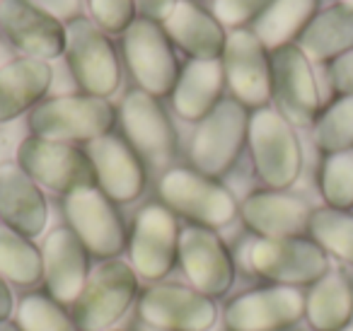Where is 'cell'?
<instances>
[{
  "label": "cell",
  "instance_id": "obj_40",
  "mask_svg": "<svg viewBox=\"0 0 353 331\" xmlns=\"http://www.w3.org/2000/svg\"><path fill=\"white\" fill-rule=\"evenodd\" d=\"M0 331H17L12 324H6V321H0Z\"/></svg>",
  "mask_w": 353,
  "mask_h": 331
},
{
  "label": "cell",
  "instance_id": "obj_27",
  "mask_svg": "<svg viewBox=\"0 0 353 331\" xmlns=\"http://www.w3.org/2000/svg\"><path fill=\"white\" fill-rule=\"evenodd\" d=\"M305 317L314 331H341L353 317V285L343 273H324L305 297Z\"/></svg>",
  "mask_w": 353,
  "mask_h": 331
},
{
  "label": "cell",
  "instance_id": "obj_13",
  "mask_svg": "<svg viewBox=\"0 0 353 331\" xmlns=\"http://www.w3.org/2000/svg\"><path fill=\"white\" fill-rule=\"evenodd\" d=\"M305 314V295L290 285L261 288L235 297L225 321L232 331H279Z\"/></svg>",
  "mask_w": 353,
  "mask_h": 331
},
{
  "label": "cell",
  "instance_id": "obj_16",
  "mask_svg": "<svg viewBox=\"0 0 353 331\" xmlns=\"http://www.w3.org/2000/svg\"><path fill=\"white\" fill-rule=\"evenodd\" d=\"M141 314L167 331H206L216 321V305L203 292L182 285H157L141 300Z\"/></svg>",
  "mask_w": 353,
  "mask_h": 331
},
{
  "label": "cell",
  "instance_id": "obj_18",
  "mask_svg": "<svg viewBox=\"0 0 353 331\" xmlns=\"http://www.w3.org/2000/svg\"><path fill=\"white\" fill-rule=\"evenodd\" d=\"M88 157L102 191L112 201H133L143 191L145 174L131 146L117 136H102L90 143Z\"/></svg>",
  "mask_w": 353,
  "mask_h": 331
},
{
  "label": "cell",
  "instance_id": "obj_15",
  "mask_svg": "<svg viewBox=\"0 0 353 331\" xmlns=\"http://www.w3.org/2000/svg\"><path fill=\"white\" fill-rule=\"evenodd\" d=\"M121 121L131 148L155 167H165L176 148V136L165 109L143 90H133L121 104Z\"/></svg>",
  "mask_w": 353,
  "mask_h": 331
},
{
  "label": "cell",
  "instance_id": "obj_28",
  "mask_svg": "<svg viewBox=\"0 0 353 331\" xmlns=\"http://www.w3.org/2000/svg\"><path fill=\"white\" fill-rule=\"evenodd\" d=\"M319 0H271L254 20V34L264 49H283L298 39L317 15Z\"/></svg>",
  "mask_w": 353,
  "mask_h": 331
},
{
  "label": "cell",
  "instance_id": "obj_3",
  "mask_svg": "<svg viewBox=\"0 0 353 331\" xmlns=\"http://www.w3.org/2000/svg\"><path fill=\"white\" fill-rule=\"evenodd\" d=\"M250 133V117L245 104L223 99L196 128L192 141V162L203 177H221L237 160Z\"/></svg>",
  "mask_w": 353,
  "mask_h": 331
},
{
  "label": "cell",
  "instance_id": "obj_25",
  "mask_svg": "<svg viewBox=\"0 0 353 331\" xmlns=\"http://www.w3.org/2000/svg\"><path fill=\"white\" fill-rule=\"evenodd\" d=\"M298 49L310 61H336L353 51V8L336 3L317 12L298 37Z\"/></svg>",
  "mask_w": 353,
  "mask_h": 331
},
{
  "label": "cell",
  "instance_id": "obj_37",
  "mask_svg": "<svg viewBox=\"0 0 353 331\" xmlns=\"http://www.w3.org/2000/svg\"><path fill=\"white\" fill-rule=\"evenodd\" d=\"M27 3L49 12L56 20H75L80 12V0H27Z\"/></svg>",
  "mask_w": 353,
  "mask_h": 331
},
{
  "label": "cell",
  "instance_id": "obj_26",
  "mask_svg": "<svg viewBox=\"0 0 353 331\" xmlns=\"http://www.w3.org/2000/svg\"><path fill=\"white\" fill-rule=\"evenodd\" d=\"M225 68L218 61H192L174 85V109L182 119L199 121L218 107Z\"/></svg>",
  "mask_w": 353,
  "mask_h": 331
},
{
  "label": "cell",
  "instance_id": "obj_2",
  "mask_svg": "<svg viewBox=\"0 0 353 331\" xmlns=\"http://www.w3.org/2000/svg\"><path fill=\"white\" fill-rule=\"evenodd\" d=\"M114 123V109L102 97H56L32 109L30 126L44 141H97Z\"/></svg>",
  "mask_w": 353,
  "mask_h": 331
},
{
  "label": "cell",
  "instance_id": "obj_42",
  "mask_svg": "<svg viewBox=\"0 0 353 331\" xmlns=\"http://www.w3.org/2000/svg\"><path fill=\"white\" fill-rule=\"evenodd\" d=\"M341 331H353V324H348V326H343Z\"/></svg>",
  "mask_w": 353,
  "mask_h": 331
},
{
  "label": "cell",
  "instance_id": "obj_19",
  "mask_svg": "<svg viewBox=\"0 0 353 331\" xmlns=\"http://www.w3.org/2000/svg\"><path fill=\"white\" fill-rule=\"evenodd\" d=\"M184 271L203 295H221L232 283V261L223 242L206 228H189L179 237Z\"/></svg>",
  "mask_w": 353,
  "mask_h": 331
},
{
  "label": "cell",
  "instance_id": "obj_24",
  "mask_svg": "<svg viewBox=\"0 0 353 331\" xmlns=\"http://www.w3.org/2000/svg\"><path fill=\"white\" fill-rule=\"evenodd\" d=\"M51 66L39 59H20L0 68V121L32 109L51 85Z\"/></svg>",
  "mask_w": 353,
  "mask_h": 331
},
{
  "label": "cell",
  "instance_id": "obj_30",
  "mask_svg": "<svg viewBox=\"0 0 353 331\" xmlns=\"http://www.w3.org/2000/svg\"><path fill=\"white\" fill-rule=\"evenodd\" d=\"M310 234L324 249L341 261L353 263V213L336 208H317L310 218Z\"/></svg>",
  "mask_w": 353,
  "mask_h": 331
},
{
  "label": "cell",
  "instance_id": "obj_39",
  "mask_svg": "<svg viewBox=\"0 0 353 331\" xmlns=\"http://www.w3.org/2000/svg\"><path fill=\"white\" fill-rule=\"evenodd\" d=\"M10 310H12V297H10V290H8L6 281H3V276H0V321H3L8 314H10Z\"/></svg>",
  "mask_w": 353,
  "mask_h": 331
},
{
  "label": "cell",
  "instance_id": "obj_7",
  "mask_svg": "<svg viewBox=\"0 0 353 331\" xmlns=\"http://www.w3.org/2000/svg\"><path fill=\"white\" fill-rule=\"evenodd\" d=\"M136 295V276L121 261H109L85 283L73 307L75 324L83 331H99L119 319Z\"/></svg>",
  "mask_w": 353,
  "mask_h": 331
},
{
  "label": "cell",
  "instance_id": "obj_29",
  "mask_svg": "<svg viewBox=\"0 0 353 331\" xmlns=\"http://www.w3.org/2000/svg\"><path fill=\"white\" fill-rule=\"evenodd\" d=\"M41 263L39 252L25 234L10 225H0V276L27 285L41 276Z\"/></svg>",
  "mask_w": 353,
  "mask_h": 331
},
{
  "label": "cell",
  "instance_id": "obj_9",
  "mask_svg": "<svg viewBox=\"0 0 353 331\" xmlns=\"http://www.w3.org/2000/svg\"><path fill=\"white\" fill-rule=\"evenodd\" d=\"M271 94L288 123L307 126L317 117L319 90L310 59L298 46L288 44L271 56Z\"/></svg>",
  "mask_w": 353,
  "mask_h": 331
},
{
  "label": "cell",
  "instance_id": "obj_20",
  "mask_svg": "<svg viewBox=\"0 0 353 331\" xmlns=\"http://www.w3.org/2000/svg\"><path fill=\"white\" fill-rule=\"evenodd\" d=\"M242 218L264 239H288L300 237L310 228L312 210L298 196L259 191L242 203Z\"/></svg>",
  "mask_w": 353,
  "mask_h": 331
},
{
  "label": "cell",
  "instance_id": "obj_34",
  "mask_svg": "<svg viewBox=\"0 0 353 331\" xmlns=\"http://www.w3.org/2000/svg\"><path fill=\"white\" fill-rule=\"evenodd\" d=\"M90 10L104 32H126L133 25L136 0H90Z\"/></svg>",
  "mask_w": 353,
  "mask_h": 331
},
{
  "label": "cell",
  "instance_id": "obj_4",
  "mask_svg": "<svg viewBox=\"0 0 353 331\" xmlns=\"http://www.w3.org/2000/svg\"><path fill=\"white\" fill-rule=\"evenodd\" d=\"M65 56L78 85L92 97H107L119 88V61L114 46L94 22L70 20L65 30Z\"/></svg>",
  "mask_w": 353,
  "mask_h": 331
},
{
  "label": "cell",
  "instance_id": "obj_35",
  "mask_svg": "<svg viewBox=\"0 0 353 331\" xmlns=\"http://www.w3.org/2000/svg\"><path fill=\"white\" fill-rule=\"evenodd\" d=\"M271 0H213V12L221 25L240 27L264 12Z\"/></svg>",
  "mask_w": 353,
  "mask_h": 331
},
{
  "label": "cell",
  "instance_id": "obj_22",
  "mask_svg": "<svg viewBox=\"0 0 353 331\" xmlns=\"http://www.w3.org/2000/svg\"><path fill=\"white\" fill-rule=\"evenodd\" d=\"M0 215L25 237H37L46 225V201L37 181L17 165L0 167Z\"/></svg>",
  "mask_w": 353,
  "mask_h": 331
},
{
  "label": "cell",
  "instance_id": "obj_14",
  "mask_svg": "<svg viewBox=\"0 0 353 331\" xmlns=\"http://www.w3.org/2000/svg\"><path fill=\"white\" fill-rule=\"evenodd\" d=\"M0 30L30 59L46 61L65 51V30L61 20L30 6L27 0H0Z\"/></svg>",
  "mask_w": 353,
  "mask_h": 331
},
{
  "label": "cell",
  "instance_id": "obj_17",
  "mask_svg": "<svg viewBox=\"0 0 353 331\" xmlns=\"http://www.w3.org/2000/svg\"><path fill=\"white\" fill-rule=\"evenodd\" d=\"M176 223L162 205H148L138 213L131 239L133 268L143 278H162L174 263Z\"/></svg>",
  "mask_w": 353,
  "mask_h": 331
},
{
  "label": "cell",
  "instance_id": "obj_33",
  "mask_svg": "<svg viewBox=\"0 0 353 331\" xmlns=\"http://www.w3.org/2000/svg\"><path fill=\"white\" fill-rule=\"evenodd\" d=\"M22 331H78L75 321L61 312L54 300L44 295H30L22 300L17 312Z\"/></svg>",
  "mask_w": 353,
  "mask_h": 331
},
{
  "label": "cell",
  "instance_id": "obj_6",
  "mask_svg": "<svg viewBox=\"0 0 353 331\" xmlns=\"http://www.w3.org/2000/svg\"><path fill=\"white\" fill-rule=\"evenodd\" d=\"M250 263L256 273L283 285L317 283L327 273V252L314 239H259L250 249Z\"/></svg>",
  "mask_w": 353,
  "mask_h": 331
},
{
  "label": "cell",
  "instance_id": "obj_41",
  "mask_svg": "<svg viewBox=\"0 0 353 331\" xmlns=\"http://www.w3.org/2000/svg\"><path fill=\"white\" fill-rule=\"evenodd\" d=\"M339 3H343V6H351L353 8V0H339Z\"/></svg>",
  "mask_w": 353,
  "mask_h": 331
},
{
  "label": "cell",
  "instance_id": "obj_11",
  "mask_svg": "<svg viewBox=\"0 0 353 331\" xmlns=\"http://www.w3.org/2000/svg\"><path fill=\"white\" fill-rule=\"evenodd\" d=\"M65 213L85 249L97 257H114L123 247V225L114 203L104 191L94 186L70 191L65 199Z\"/></svg>",
  "mask_w": 353,
  "mask_h": 331
},
{
  "label": "cell",
  "instance_id": "obj_32",
  "mask_svg": "<svg viewBox=\"0 0 353 331\" xmlns=\"http://www.w3.org/2000/svg\"><path fill=\"white\" fill-rule=\"evenodd\" d=\"M314 141L324 152L353 148V94H341L314 123Z\"/></svg>",
  "mask_w": 353,
  "mask_h": 331
},
{
  "label": "cell",
  "instance_id": "obj_38",
  "mask_svg": "<svg viewBox=\"0 0 353 331\" xmlns=\"http://www.w3.org/2000/svg\"><path fill=\"white\" fill-rule=\"evenodd\" d=\"M179 0H136V8L141 10L143 20L167 22V17L174 12Z\"/></svg>",
  "mask_w": 353,
  "mask_h": 331
},
{
  "label": "cell",
  "instance_id": "obj_23",
  "mask_svg": "<svg viewBox=\"0 0 353 331\" xmlns=\"http://www.w3.org/2000/svg\"><path fill=\"white\" fill-rule=\"evenodd\" d=\"M165 32L176 46H182L196 61H218V56L225 51L228 37L216 15L201 10L189 0L176 3L174 12L165 22Z\"/></svg>",
  "mask_w": 353,
  "mask_h": 331
},
{
  "label": "cell",
  "instance_id": "obj_5",
  "mask_svg": "<svg viewBox=\"0 0 353 331\" xmlns=\"http://www.w3.org/2000/svg\"><path fill=\"white\" fill-rule=\"evenodd\" d=\"M123 54L143 92L152 97L170 94L176 85V59L172 39L152 20H136L123 37Z\"/></svg>",
  "mask_w": 353,
  "mask_h": 331
},
{
  "label": "cell",
  "instance_id": "obj_12",
  "mask_svg": "<svg viewBox=\"0 0 353 331\" xmlns=\"http://www.w3.org/2000/svg\"><path fill=\"white\" fill-rule=\"evenodd\" d=\"M223 68L240 104L264 107L271 99V61L254 32L237 30L228 37Z\"/></svg>",
  "mask_w": 353,
  "mask_h": 331
},
{
  "label": "cell",
  "instance_id": "obj_31",
  "mask_svg": "<svg viewBox=\"0 0 353 331\" xmlns=\"http://www.w3.org/2000/svg\"><path fill=\"white\" fill-rule=\"evenodd\" d=\"M319 189L329 208H353V148L329 152L319 170Z\"/></svg>",
  "mask_w": 353,
  "mask_h": 331
},
{
  "label": "cell",
  "instance_id": "obj_8",
  "mask_svg": "<svg viewBox=\"0 0 353 331\" xmlns=\"http://www.w3.org/2000/svg\"><path fill=\"white\" fill-rule=\"evenodd\" d=\"M20 167L39 184L54 191H78L94 184V167L85 152L68 143L27 138L20 146Z\"/></svg>",
  "mask_w": 353,
  "mask_h": 331
},
{
  "label": "cell",
  "instance_id": "obj_1",
  "mask_svg": "<svg viewBox=\"0 0 353 331\" xmlns=\"http://www.w3.org/2000/svg\"><path fill=\"white\" fill-rule=\"evenodd\" d=\"M250 148L256 174L274 191L288 189L300 174L303 152L293 126L274 109H259L250 119Z\"/></svg>",
  "mask_w": 353,
  "mask_h": 331
},
{
  "label": "cell",
  "instance_id": "obj_10",
  "mask_svg": "<svg viewBox=\"0 0 353 331\" xmlns=\"http://www.w3.org/2000/svg\"><path fill=\"white\" fill-rule=\"evenodd\" d=\"M160 194L174 210L211 228L230 223L235 215V201L230 191H225L221 184L211 181V177H203L199 172H167L165 179L160 181Z\"/></svg>",
  "mask_w": 353,
  "mask_h": 331
},
{
  "label": "cell",
  "instance_id": "obj_36",
  "mask_svg": "<svg viewBox=\"0 0 353 331\" xmlns=\"http://www.w3.org/2000/svg\"><path fill=\"white\" fill-rule=\"evenodd\" d=\"M329 80H332V88L339 94H353V51L332 61Z\"/></svg>",
  "mask_w": 353,
  "mask_h": 331
},
{
  "label": "cell",
  "instance_id": "obj_21",
  "mask_svg": "<svg viewBox=\"0 0 353 331\" xmlns=\"http://www.w3.org/2000/svg\"><path fill=\"white\" fill-rule=\"evenodd\" d=\"M44 271L56 300H78L88 283V249L73 230L59 228L49 234L44 247Z\"/></svg>",
  "mask_w": 353,
  "mask_h": 331
}]
</instances>
